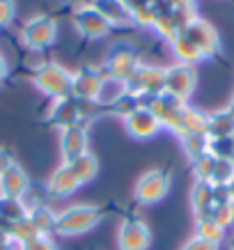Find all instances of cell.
<instances>
[{"label":"cell","mask_w":234,"mask_h":250,"mask_svg":"<svg viewBox=\"0 0 234 250\" xmlns=\"http://www.w3.org/2000/svg\"><path fill=\"white\" fill-rule=\"evenodd\" d=\"M104 220V209L99 205H71L58 211L55 216V229L58 236H81L87 234Z\"/></svg>","instance_id":"6da1fadb"},{"label":"cell","mask_w":234,"mask_h":250,"mask_svg":"<svg viewBox=\"0 0 234 250\" xmlns=\"http://www.w3.org/2000/svg\"><path fill=\"white\" fill-rule=\"evenodd\" d=\"M170 186H172L170 172L163 170V167H151V170H147V172L138 177L136 186H133V197L143 207L159 205L161 200H166V195L170 193Z\"/></svg>","instance_id":"7a4b0ae2"},{"label":"cell","mask_w":234,"mask_h":250,"mask_svg":"<svg viewBox=\"0 0 234 250\" xmlns=\"http://www.w3.org/2000/svg\"><path fill=\"white\" fill-rule=\"evenodd\" d=\"M32 85L51 99L67 97L71 92V71L55 62H44L32 71Z\"/></svg>","instance_id":"3957f363"},{"label":"cell","mask_w":234,"mask_h":250,"mask_svg":"<svg viewBox=\"0 0 234 250\" xmlns=\"http://www.w3.org/2000/svg\"><path fill=\"white\" fill-rule=\"evenodd\" d=\"M138 67H140V58H138L136 48L128 42H115L110 46V51L106 53V62H104L101 69H104L106 76L122 81V83H128Z\"/></svg>","instance_id":"277c9868"},{"label":"cell","mask_w":234,"mask_h":250,"mask_svg":"<svg viewBox=\"0 0 234 250\" xmlns=\"http://www.w3.org/2000/svg\"><path fill=\"white\" fill-rule=\"evenodd\" d=\"M55 39H58V23H55L53 16L37 14V16H30L28 21L23 23L21 42L25 48H30L35 53L53 46Z\"/></svg>","instance_id":"5b68a950"},{"label":"cell","mask_w":234,"mask_h":250,"mask_svg":"<svg viewBox=\"0 0 234 250\" xmlns=\"http://www.w3.org/2000/svg\"><path fill=\"white\" fill-rule=\"evenodd\" d=\"M163 83H166V67L140 62V67L136 69V74L131 76L127 85L131 94H136L138 99H143L147 104L149 99L163 94Z\"/></svg>","instance_id":"8992f818"},{"label":"cell","mask_w":234,"mask_h":250,"mask_svg":"<svg viewBox=\"0 0 234 250\" xmlns=\"http://www.w3.org/2000/svg\"><path fill=\"white\" fill-rule=\"evenodd\" d=\"M71 21H74V28L78 30V35L85 39H92V42H97V39H106L113 28L106 23V19L99 14V9L90 2H78L71 12Z\"/></svg>","instance_id":"52a82bcc"},{"label":"cell","mask_w":234,"mask_h":250,"mask_svg":"<svg viewBox=\"0 0 234 250\" xmlns=\"http://www.w3.org/2000/svg\"><path fill=\"white\" fill-rule=\"evenodd\" d=\"M147 106L154 115H156V120L161 122V126L168 129L170 133L174 136H181V120H184V110H186V101H179V99L170 97V94H159V97H154L147 101Z\"/></svg>","instance_id":"ba28073f"},{"label":"cell","mask_w":234,"mask_h":250,"mask_svg":"<svg viewBox=\"0 0 234 250\" xmlns=\"http://www.w3.org/2000/svg\"><path fill=\"white\" fill-rule=\"evenodd\" d=\"M195 87H197L195 67L177 64V62L170 64V67H166V83H163V92H166V94L189 104V99L193 97Z\"/></svg>","instance_id":"9c48e42d"},{"label":"cell","mask_w":234,"mask_h":250,"mask_svg":"<svg viewBox=\"0 0 234 250\" xmlns=\"http://www.w3.org/2000/svg\"><path fill=\"white\" fill-rule=\"evenodd\" d=\"M104 69L99 67H81L71 74V97L81 104H94L99 97V90L104 85Z\"/></svg>","instance_id":"30bf717a"},{"label":"cell","mask_w":234,"mask_h":250,"mask_svg":"<svg viewBox=\"0 0 234 250\" xmlns=\"http://www.w3.org/2000/svg\"><path fill=\"white\" fill-rule=\"evenodd\" d=\"M122 124H124V131H127L128 138H133V140H151V138H156L163 131L161 126V122L156 120V115L149 110V106L145 104V106L136 108V110H131L127 117H122Z\"/></svg>","instance_id":"8fae6325"},{"label":"cell","mask_w":234,"mask_h":250,"mask_svg":"<svg viewBox=\"0 0 234 250\" xmlns=\"http://www.w3.org/2000/svg\"><path fill=\"white\" fill-rule=\"evenodd\" d=\"M184 35L200 48V53L204 55V60H213V58H218L220 51H223L218 30H216L207 19H202V16H197L195 21L184 30Z\"/></svg>","instance_id":"7c38bea8"},{"label":"cell","mask_w":234,"mask_h":250,"mask_svg":"<svg viewBox=\"0 0 234 250\" xmlns=\"http://www.w3.org/2000/svg\"><path fill=\"white\" fill-rule=\"evenodd\" d=\"M151 246V229L140 218H124L117 228L120 250H147Z\"/></svg>","instance_id":"4fadbf2b"},{"label":"cell","mask_w":234,"mask_h":250,"mask_svg":"<svg viewBox=\"0 0 234 250\" xmlns=\"http://www.w3.org/2000/svg\"><path fill=\"white\" fill-rule=\"evenodd\" d=\"M83 106L81 101H76L71 94L60 99H51V108L46 113L48 124H53L58 129H67L74 124H83Z\"/></svg>","instance_id":"5bb4252c"},{"label":"cell","mask_w":234,"mask_h":250,"mask_svg":"<svg viewBox=\"0 0 234 250\" xmlns=\"http://www.w3.org/2000/svg\"><path fill=\"white\" fill-rule=\"evenodd\" d=\"M225 195H227L225 188H216L209 182H193L191 197H189L193 218H207V216H212L213 207L218 205Z\"/></svg>","instance_id":"9a60e30c"},{"label":"cell","mask_w":234,"mask_h":250,"mask_svg":"<svg viewBox=\"0 0 234 250\" xmlns=\"http://www.w3.org/2000/svg\"><path fill=\"white\" fill-rule=\"evenodd\" d=\"M87 152H90V140H87L85 124H74V126H67V129H60L62 163H71V161L81 159Z\"/></svg>","instance_id":"2e32d148"},{"label":"cell","mask_w":234,"mask_h":250,"mask_svg":"<svg viewBox=\"0 0 234 250\" xmlns=\"http://www.w3.org/2000/svg\"><path fill=\"white\" fill-rule=\"evenodd\" d=\"M30 193V179L19 163L12 166L2 172L0 177V197H12V200H25Z\"/></svg>","instance_id":"e0dca14e"},{"label":"cell","mask_w":234,"mask_h":250,"mask_svg":"<svg viewBox=\"0 0 234 250\" xmlns=\"http://www.w3.org/2000/svg\"><path fill=\"white\" fill-rule=\"evenodd\" d=\"M78 188H81V182H78V177L74 174L69 163H60V167L53 170V174L46 182V193L55 200H64V197L74 195Z\"/></svg>","instance_id":"ac0fdd59"},{"label":"cell","mask_w":234,"mask_h":250,"mask_svg":"<svg viewBox=\"0 0 234 250\" xmlns=\"http://www.w3.org/2000/svg\"><path fill=\"white\" fill-rule=\"evenodd\" d=\"M92 5L99 9V14L106 19L110 28H131L133 19L127 9L124 0H92Z\"/></svg>","instance_id":"d6986e66"},{"label":"cell","mask_w":234,"mask_h":250,"mask_svg":"<svg viewBox=\"0 0 234 250\" xmlns=\"http://www.w3.org/2000/svg\"><path fill=\"white\" fill-rule=\"evenodd\" d=\"M168 46H170V53H172V58H174L177 64H189V67H195L197 62L204 60V55L200 53V48H197V46L193 44L184 32L177 35V37H174Z\"/></svg>","instance_id":"ffe728a7"},{"label":"cell","mask_w":234,"mask_h":250,"mask_svg":"<svg viewBox=\"0 0 234 250\" xmlns=\"http://www.w3.org/2000/svg\"><path fill=\"white\" fill-rule=\"evenodd\" d=\"M55 216H58V211H53L48 205H42V202L28 205V213H25V218L30 220V225L35 228V232H37V234H46V236L53 234Z\"/></svg>","instance_id":"44dd1931"},{"label":"cell","mask_w":234,"mask_h":250,"mask_svg":"<svg viewBox=\"0 0 234 250\" xmlns=\"http://www.w3.org/2000/svg\"><path fill=\"white\" fill-rule=\"evenodd\" d=\"M207 136L212 140H230L234 136V115L227 108L209 113V131H207Z\"/></svg>","instance_id":"7402d4cb"},{"label":"cell","mask_w":234,"mask_h":250,"mask_svg":"<svg viewBox=\"0 0 234 250\" xmlns=\"http://www.w3.org/2000/svg\"><path fill=\"white\" fill-rule=\"evenodd\" d=\"M128 92V85L122 83V81H115V78L106 76L104 78V85L99 90V97L94 101V106H101V108H113L117 101H120L124 94Z\"/></svg>","instance_id":"603a6c76"},{"label":"cell","mask_w":234,"mask_h":250,"mask_svg":"<svg viewBox=\"0 0 234 250\" xmlns=\"http://www.w3.org/2000/svg\"><path fill=\"white\" fill-rule=\"evenodd\" d=\"M179 145H181V152L184 156L193 163L195 159L209 154V145H212V138L202 136V133H184L179 136Z\"/></svg>","instance_id":"cb8c5ba5"},{"label":"cell","mask_w":234,"mask_h":250,"mask_svg":"<svg viewBox=\"0 0 234 250\" xmlns=\"http://www.w3.org/2000/svg\"><path fill=\"white\" fill-rule=\"evenodd\" d=\"M207 131H209V113H204V110L189 104L186 110H184V120H181V136L184 133H202V136H207Z\"/></svg>","instance_id":"d4e9b609"},{"label":"cell","mask_w":234,"mask_h":250,"mask_svg":"<svg viewBox=\"0 0 234 250\" xmlns=\"http://www.w3.org/2000/svg\"><path fill=\"white\" fill-rule=\"evenodd\" d=\"M193 236L204 239V241L218 243V246H220V243L225 241L227 229L220 228L212 216H207V218H195V223H193Z\"/></svg>","instance_id":"484cf974"},{"label":"cell","mask_w":234,"mask_h":250,"mask_svg":"<svg viewBox=\"0 0 234 250\" xmlns=\"http://www.w3.org/2000/svg\"><path fill=\"white\" fill-rule=\"evenodd\" d=\"M69 166H71L74 174L78 177L81 186H83V184H90L92 179H97V174H99V159H97V156H94L92 152L83 154L81 159L71 161Z\"/></svg>","instance_id":"4316f807"},{"label":"cell","mask_w":234,"mask_h":250,"mask_svg":"<svg viewBox=\"0 0 234 250\" xmlns=\"http://www.w3.org/2000/svg\"><path fill=\"white\" fill-rule=\"evenodd\" d=\"M234 182V161L230 156H216L212 174V186L216 188H227Z\"/></svg>","instance_id":"83f0119b"},{"label":"cell","mask_w":234,"mask_h":250,"mask_svg":"<svg viewBox=\"0 0 234 250\" xmlns=\"http://www.w3.org/2000/svg\"><path fill=\"white\" fill-rule=\"evenodd\" d=\"M28 207L23 200H12V197H0V218L5 220L7 225L16 223V220L25 218Z\"/></svg>","instance_id":"f1b7e54d"},{"label":"cell","mask_w":234,"mask_h":250,"mask_svg":"<svg viewBox=\"0 0 234 250\" xmlns=\"http://www.w3.org/2000/svg\"><path fill=\"white\" fill-rule=\"evenodd\" d=\"M212 218L218 223L223 229L234 228V200H230V195H225L218 205L213 207Z\"/></svg>","instance_id":"f546056e"},{"label":"cell","mask_w":234,"mask_h":250,"mask_svg":"<svg viewBox=\"0 0 234 250\" xmlns=\"http://www.w3.org/2000/svg\"><path fill=\"white\" fill-rule=\"evenodd\" d=\"M213 163H216V156H213V154H204V156H200V159H195L193 163H191V170H193L195 182H209L212 184Z\"/></svg>","instance_id":"4dcf8cb0"},{"label":"cell","mask_w":234,"mask_h":250,"mask_svg":"<svg viewBox=\"0 0 234 250\" xmlns=\"http://www.w3.org/2000/svg\"><path fill=\"white\" fill-rule=\"evenodd\" d=\"M151 30L156 32L161 39H166L168 44H170L177 35H181L179 28L174 25V21H172V16L170 14H161L159 19H156V23H154V28H151Z\"/></svg>","instance_id":"1f68e13d"},{"label":"cell","mask_w":234,"mask_h":250,"mask_svg":"<svg viewBox=\"0 0 234 250\" xmlns=\"http://www.w3.org/2000/svg\"><path fill=\"white\" fill-rule=\"evenodd\" d=\"M131 19H133V25H138V28H149L151 30L156 19H159V12H156L154 5H149V7H143V9H138V12H133Z\"/></svg>","instance_id":"d6a6232c"},{"label":"cell","mask_w":234,"mask_h":250,"mask_svg":"<svg viewBox=\"0 0 234 250\" xmlns=\"http://www.w3.org/2000/svg\"><path fill=\"white\" fill-rule=\"evenodd\" d=\"M16 19V2L14 0H0V30L9 28Z\"/></svg>","instance_id":"836d02e7"},{"label":"cell","mask_w":234,"mask_h":250,"mask_svg":"<svg viewBox=\"0 0 234 250\" xmlns=\"http://www.w3.org/2000/svg\"><path fill=\"white\" fill-rule=\"evenodd\" d=\"M21 250H58V248H55V243H53V239H51V236L37 234V236H32L30 241L23 243Z\"/></svg>","instance_id":"e575fe53"},{"label":"cell","mask_w":234,"mask_h":250,"mask_svg":"<svg viewBox=\"0 0 234 250\" xmlns=\"http://www.w3.org/2000/svg\"><path fill=\"white\" fill-rule=\"evenodd\" d=\"M179 250H220V246L212 241H204V239H197V236H191Z\"/></svg>","instance_id":"d590c367"},{"label":"cell","mask_w":234,"mask_h":250,"mask_svg":"<svg viewBox=\"0 0 234 250\" xmlns=\"http://www.w3.org/2000/svg\"><path fill=\"white\" fill-rule=\"evenodd\" d=\"M12 163H16L14 156H12V152H9L7 147H0V177H2V172H5Z\"/></svg>","instance_id":"8d00e7d4"},{"label":"cell","mask_w":234,"mask_h":250,"mask_svg":"<svg viewBox=\"0 0 234 250\" xmlns=\"http://www.w3.org/2000/svg\"><path fill=\"white\" fill-rule=\"evenodd\" d=\"M124 5H127V9L131 12V14H133V12H138V9L154 5V0H124Z\"/></svg>","instance_id":"74e56055"},{"label":"cell","mask_w":234,"mask_h":250,"mask_svg":"<svg viewBox=\"0 0 234 250\" xmlns=\"http://www.w3.org/2000/svg\"><path fill=\"white\" fill-rule=\"evenodd\" d=\"M172 9H181V7H195L197 0H168Z\"/></svg>","instance_id":"f35d334b"},{"label":"cell","mask_w":234,"mask_h":250,"mask_svg":"<svg viewBox=\"0 0 234 250\" xmlns=\"http://www.w3.org/2000/svg\"><path fill=\"white\" fill-rule=\"evenodd\" d=\"M7 74H9V67H7V60L2 58V53H0V83L7 78Z\"/></svg>","instance_id":"ab89813d"},{"label":"cell","mask_w":234,"mask_h":250,"mask_svg":"<svg viewBox=\"0 0 234 250\" xmlns=\"http://www.w3.org/2000/svg\"><path fill=\"white\" fill-rule=\"evenodd\" d=\"M225 190H227V195H230V200H234V182L230 184V186H227Z\"/></svg>","instance_id":"60d3db41"},{"label":"cell","mask_w":234,"mask_h":250,"mask_svg":"<svg viewBox=\"0 0 234 250\" xmlns=\"http://www.w3.org/2000/svg\"><path fill=\"white\" fill-rule=\"evenodd\" d=\"M230 159L234 161V136L230 138Z\"/></svg>","instance_id":"b9f144b4"},{"label":"cell","mask_w":234,"mask_h":250,"mask_svg":"<svg viewBox=\"0 0 234 250\" xmlns=\"http://www.w3.org/2000/svg\"><path fill=\"white\" fill-rule=\"evenodd\" d=\"M225 108H227V110H230V113L234 115V94H232V99H230V104H227Z\"/></svg>","instance_id":"7bdbcfd3"},{"label":"cell","mask_w":234,"mask_h":250,"mask_svg":"<svg viewBox=\"0 0 234 250\" xmlns=\"http://www.w3.org/2000/svg\"><path fill=\"white\" fill-rule=\"evenodd\" d=\"M227 248H230V250H234V234L230 236V243H227Z\"/></svg>","instance_id":"ee69618b"}]
</instances>
